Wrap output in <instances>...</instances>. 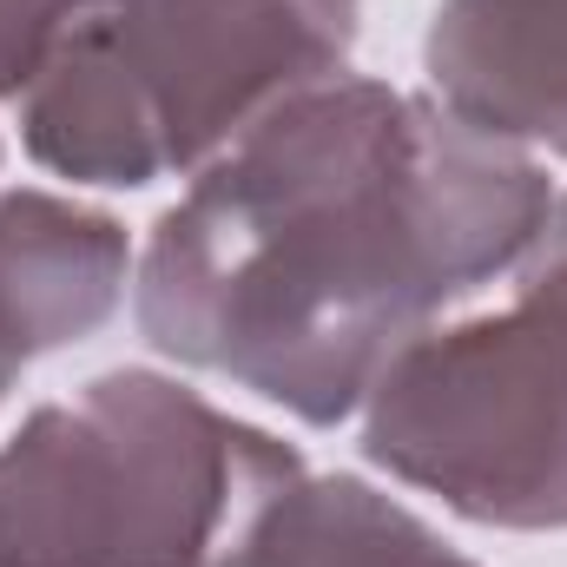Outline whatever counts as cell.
I'll return each mask as SVG.
<instances>
[{
    "mask_svg": "<svg viewBox=\"0 0 567 567\" xmlns=\"http://www.w3.org/2000/svg\"><path fill=\"white\" fill-rule=\"evenodd\" d=\"M106 0H0V93H27L40 66L73 40L80 20H93Z\"/></svg>",
    "mask_w": 567,
    "mask_h": 567,
    "instance_id": "ba28073f",
    "label": "cell"
},
{
    "mask_svg": "<svg viewBox=\"0 0 567 567\" xmlns=\"http://www.w3.org/2000/svg\"><path fill=\"white\" fill-rule=\"evenodd\" d=\"M297 449L158 370H106L0 442V567H258Z\"/></svg>",
    "mask_w": 567,
    "mask_h": 567,
    "instance_id": "7a4b0ae2",
    "label": "cell"
},
{
    "mask_svg": "<svg viewBox=\"0 0 567 567\" xmlns=\"http://www.w3.org/2000/svg\"><path fill=\"white\" fill-rule=\"evenodd\" d=\"M7 383H13V370H7V363H0V396H7Z\"/></svg>",
    "mask_w": 567,
    "mask_h": 567,
    "instance_id": "9c48e42d",
    "label": "cell"
},
{
    "mask_svg": "<svg viewBox=\"0 0 567 567\" xmlns=\"http://www.w3.org/2000/svg\"><path fill=\"white\" fill-rule=\"evenodd\" d=\"M548 212L522 145L337 73L198 165L145 238L133 310L165 357L323 429L449 303L522 265Z\"/></svg>",
    "mask_w": 567,
    "mask_h": 567,
    "instance_id": "6da1fadb",
    "label": "cell"
},
{
    "mask_svg": "<svg viewBox=\"0 0 567 567\" xmlns=\"http://www.w3.org/2000/svg\"><path fill=\"white\" fill-rule=\"evenodd\" d=\"M423 60L455 120L567 158V0H442Z\"/></svg>",
    "mask_w": 567,
    "mask_h": 567,
    "instance_id": "8992f818",
    "label": "cell"
},
{
    "mask_svg": "<svg viewBox=\"0 0 567 567\" xmlns=\"http://www.w3.org/2000/svg\"><path fill=\"white\" fill-rule=\"evenodd\" d=\"M363 449L482 528H567V265L528 251L515 303L410 337Z\"/></svg>",
    "mask_w": 567,
    "mask_h": 567,
    "instance_id": "277c9868",
    "label": "cell"
},
{
    "mask_svg": "<svg viewBox=\"0 0 567 567\" xmlns=\"http://www.w3.org/2000/svg\"><path fill=\"white\" fill-rule=\"evenodd\" d=\"M258 567H475L423 515L357 475H303Z\"/></svg>",
    "mask_w": 567,
    "mask_h": 567,
    "instance_id": "52a82bcc",
    "label": "cell"
},
{
    "mask_svg": "<svg viewBox=\"0 0 567 567\" xmlns=\"http://www.w3.org/2000/svg\"><path fill=\"white\" fill-rule=\"evenodd\" d=\"M133 271L126 225L60 192L0 198V363L20 377L33 357L93 337Z\"/></svg>",
    "mask_w": 567,
    "mask_h": 567,
    "instance_id": "5b68a950",
    "label": "cell"
},
{
    "mask_svg": "<svg viewBox=\"0 0 567 567\" xmlns=\"http://www.w3.org/2000/svg\"><path fill=\"white\" fill-rule=\"evenodd\" d=\"M363 0H106L20 93L27 152L80 185L192 172L343 73Z\"/></svg>",
    "mask_w": 567,
    "mask_h": 567,
    "instance_id": "3957f363",
    "label": "cell"
}]
</instances>
